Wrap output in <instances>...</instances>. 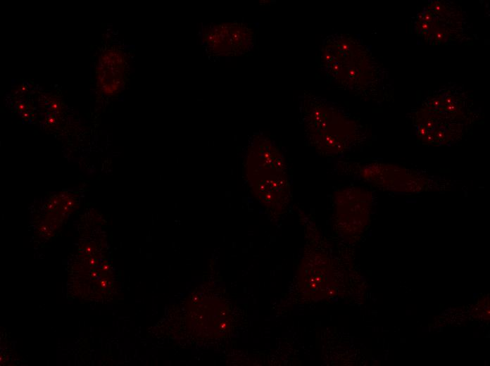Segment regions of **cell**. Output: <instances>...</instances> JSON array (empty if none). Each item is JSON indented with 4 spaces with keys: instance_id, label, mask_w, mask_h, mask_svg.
Segmentation results:
<instances>
[{
    "instance_id": "obj_4",
    "label": "cell",
    "mask_w": 490,
    "mask_h": 366,
    "mask_svg": "<svg viewBox=\"0 0 490 366\" xmlns=\"http://www.w3.org/2000/svg\"><path fill=\"white\" fill-rule=\"evenodd\" d=\"M467 16L463 9L448 1H432L417 14L415 31L429 44H453L468 38Z\"/></svg>"
},
{
    "instance_id": "obj_5",
    "label": "cell",
    "mask_w": 490,
    "mask_h": 366,
    "mask_svg": "<svg viewBox=\"0 0 490 366\" xmlns=\"http://www.w3.org/2000/svg\"><path fill=\"white\" fill-rule=\"evenodd\" d=\"M203 40L212 54L235 56L244 54L253 48L254 32L244 23H222L205 31Z\"/></svg>"
},
{
    "instance_id": "obj_6",
    "label": "cell",
    "mask_w": 490,
    "mask_h": 366,
    "mask_svg": "<svg viewBox=\"0 0 490 366\" xmlns=\"http://www.w3.org/2000/svg\"><path fill=\"white\" fill-rule=\"evenodd\" d=\"M125 58L120 51H104L99 57L96 72L99 89L106 95L118 93L124 84Z\"/></svg>"
},
{
    "instance_id": "obj_1",
    "label": "cell",
    "mask_w": 490,
    "mask_h": 366,
    "mask_svg": "<svg viewBox=\"0 0 490 366\" xmlns=\"http://www.w3.org/2000/svg\"><path fill=\"white\" fill-rule=\"evenodd\" d=\"M322 71L335 86L367 101L392 98L394 87L388 71L358 37L335 33L320 48Z\"/></svg>"
},
{
    "instance_id": "obj_2",
    "label": "cell",
    "mask_w": 490,
    "mask_h": 366,
    "mask_svg": "<svg viewBox=\"0 0 490 366\" xmlns=\"http://www.w3.org/2000/svg\"><path fill=\"white\" fill-rule=\"evenodd\" d=\"M299 99L306 138L322 155L341 154L362 139L360 127L332 102L308 92Z\"/></svg>"
},
{
    "instance_id": "obj_3",
    "label": "cell",
    "mask_w": 490,
    "mask_h": 366,
    "mask_svg": "<svg viewBox=\"0 0 490 366\" xmlns=\"http://www.w3.org/2000/svg\"><path fill=\"white\" fill-rule=\"evenodd\" d=\"M468 92L458 84L449 83L439 87L423 101L419 110L417 133L424 139H436L448 133V127L461 132L472 102ZM441 138V139H442Z\"/></svg>"
}]
</instances>
